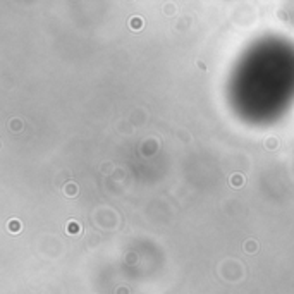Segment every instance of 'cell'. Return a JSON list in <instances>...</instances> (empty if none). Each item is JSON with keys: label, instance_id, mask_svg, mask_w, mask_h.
Listing matches in <instances>:
<instances>
[{"label": "cell", "instance_id": "6da1fadb", "mask_svg": "<svg viewBox=\"0 0 294 294\" xmlns=\"http://www.w3.org/2000/svg\"><path fill=\"white\" fill-rule=\"evenodd\" d=\"M129 26H131V29H141L143 28V19L141 17H138V16H134V17H131L129 19Z\"/></svg>", "mask_w": 294, "mask_h": 294}, {"label": "cell", "instance_id": "7a4b0ae2", "mask_svg": "<svg viewBox=\"0 0 294 294\" xmlns=\"http://www.w3.org/2000/svg\"><path fill=\"white\" fill-rule=\"evenodd\" d=\"M9 231L11 232H19L21 231V222L19 220H11L9 222Z\"/></svg>", "mask_w": 294, "mask_h": 294}, {"label": "cell", "instance_id": "3957f363", "mask_svg": "<svg viewBox=\"0 0 294 294\" xmlns=\"http://www.w3.org/2000/svg\"><path fill=\"white\" fill-rule=\"evenodd\" d=\"M67 232H69V234H78V232H79V225L76 222H69V224H67Z\"/></svg>", "mask_w": 294, "mask_h": 294}, {"label": "cell", "instance_id": "277c9868", "mask_svg": "<svg viewBox=\"0 0 294 294\" xmlns=\"http://www.w3.org/2000/svg\"><path fill=\"white\" fill-rule=\"evenodd\" d=\"M64 191H66V194H76V193H78V187H76V184H72V182H71V184H67V186H66Z\"/></svg>", "mask_w": 294, "mask_h": 294}, {"label": "cell", "instance_id": "5b68a950", "mask_svg": "<svg viewBox=\"0 0 294 294\" xmlns=\"http://www.w3.org/2000/svg\"><path fill=\"white\" fill-rule=\"evenodd\" d=\"M253 243H255V241H248V243H246V246H244V248H246V251H248V249H249V251H255V249H256V246H255Z\"/></svg>", "mask_w": 294, "mask_h": 294}, {"label": "cell", "instance_id": "8992f818", "mask_svg": "<svg viewBox=\"0 0 294 294\" xmlns=\"http://www.w3.org/2000/svg\"><path fill=\"white\" fill-rule=\"evenodd\" d=\"M241 181H243L241 177H232V179H231V182H232V184H241Z\"/></svg>", "mask_w": 294, "mask_h": 294}]
</instances>
